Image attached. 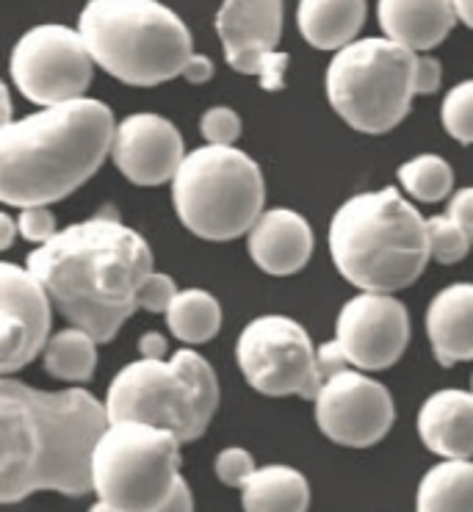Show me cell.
<instances>
[{"instance_id":"1","label":"cell","mask_w":473,"mask_h":512,"mask_svg":"<svg viewBox=\"0 0 473 512\" xmlns=\"http://www.w3.org/2000/svg\"><path fill=\"white\" fill-rule=\"evenodd\" d=\"M106 402L83 388L39 391L0 380V501L17 504L39 490L83 496L92 485V457L106 432Z\"/></svg>"},{"instance_id":"2","label":"cell","mask_w":473,"mask_h":512,"mask_svg":"<svg viewBox=\"0 0 473 512\" xmlns=\"http://www.w3.org/2000/svg\"><path fill=\"white\" fill-rule=\"evenodd\" d=\"M25 266L67 322L108 344L139 310L153 252L133 227L103 214L59 230L28 255Z\"/></svg>"},{"instance_id":"3","label":"cell","mask_w":473,"mask_h":512,"mask_svg":"<svg viewBox=\"0 0 473 512\" xmlns=\"http://www.w3.org/2000/svg\"><path fill=\"white\" fill-rule=\"evenodd\" d=\"M117 122L95 97L39 108L0 128V200L9 208L70 197L103 167Z\"/></svg>"},{"instance_id":"4","label":"cell","mask_w":473,"mask_h":512,"mask_svg":"<svg viewBox=\"0 0 473 512\" xmlns=\"http://www.w3.org/2000/svg\"><path fill=\"white\" fill-rule=\"evenodd\" d=\"M327 241L335 269L360 291H402L432 261L426 219L391 186L349 197L332 214Z\"/></svg>"},{"instance_id":"5","label":"cell","mask_w":473,"mask_h":512,"mask_svg":"<svg viewBox=\"0 0 473 512\" xmlns=\"http://www.w3.org/2000/svg\"><path fill=\"white\" fill-rule=\"evenodd\" d=\"M78 31L97 67L128 86L166 84L194 56L186 23L158 0H89Z\"/></svg>"},{"instance_id":"6","label":"cell","mask_w":473,"mask_h":512,"mask_svg":"<svg viewBox=\"0 0 473 512\" xmlns=\"http://www.w3.org/2000/svg\"><path fill=\"white\" fill-rule=\"evenodd\" d=\"M216 407V374L194 349H178L169 358L133 360L119 369L106 393L111 421H144L172 429L183 443L205 435Z\"/></svg>"},{"instance_id":"7","label":"cell","mask_w":473,"mask_h":512,"mask_svg":"<svg viewBox=\"0 0 473 512\" xmlns=\"http://www.w3.org/2000/svg\"><path fill=\"white\" fill-rule=\"evenodd\" d=\"M266 180L238 147L205 144L191 150L172 178V205L186 230L205 241L247 236L261 219Z\"/></svg>"},{"instance_id":"8","label":"cell","mask_w":473,"mask_h":512,"mask_svg":"<svg viewBox=\"0 0 473 512\" xmlns=\"http://www.w3.org/2000/svg\"><path fill=\"white\" fill-rule=\"evenodd\" d=\"M418 53L388 36H366L335 50L327 67V100L349 128L388 133L410 114Z\"/></svg>"},{"instance_id":"9","label":"cell","mask_w":473,"mask_h":512,"mask_svg":"<svg viewBox=\"0 0 473 512\" xmlns=\"http://www.w3.org/2000/svg\"><path fill=\"white\" fill-rule=\"evenodd\" d=\"M180 441L172 429L144 421H111L92 457L97 499L125 512H153L178 488Z\"/></svg>"},{"instance_id":"10","label":"cell","mask_w":473,"mask_h":512,"mask_svg":"<svg viewBox=\"0 0 473 512\" xmlns=\"http://www.w3.org/2000/svg\"><path fill=\"white\" fill-rule=\"evenodd\" d=\"M236 360L249 388L263 396L316 399L324 385L319 346L288 316L269 313L252 319L238 335Z\"/></svg>"},{"instance_id":"11","label":"cell","mask_w":473,"mask_h":512,"mask_svg":"<svg viewBox=\"0 0 473 512\" xmlns=\"http://www.w3.org/2000/svg\"><path fill=\"white\" fill-rule=\"evenodd\" d=\"M9 72L17 92L28 103L45 108L86 97L95 78V59L78 28L34 25L17 39Z\"/></svg>"},{"instance_id":"12","label":"cell","mask_w":473,"mask_h":512,"mask_svg":"<svg viewBox=\"0 0 473 512\" xmlns=\"http://www.w3.org/2000/svg\"><path fill=\"white\" fill-rule=\"evenodd\" d=\"M316 402L319 429L338 446L368 449L393 427V396L382 382L355 366L324 377Z\"/></svg>"},{"instance_id":"13","label":"cell","mask_w":473,"mask_h":512,"mask_svg":"<svg viewBox=\"0 0 473 512\" xmlns=\"http://www.w3.org/2000/svg\"><path fill=\"white\" fill-rule=\"evenodd\" d=\"M227 64L241 75H255L266 92L285 86L288 53L277 50L283 36V0H225L216 14Z\"/></svg>"},{"instance_id":"14","label":"cell","mask_w":473,"mask_h":512,"mask_svg":"<svg viewBox=\"0 0 473 512\" xmlns=\"http://www.w3.org/2000/svg\"><path fill=\"white\" fill-rule=\"evenodd\" d=\"M335 341L349 366L360 371L391 369L410 344V313L393 294L360 291L338 313Z\"/></svg>"},{"instance_id":"15","label":"cell","mask_w":473,"mask_h":512,"mask_svg":"<svg viewBox=\"0 0 473 512\" xmlns=\"http://www.w3.org/2000/svg\"><path fill=\"white\" fill-rule=\"evenodd\" d=\"M48 288L36 280L28 266H0V371L12 377L45 352L50 341Z\"/></svg>"},{"instance_id":"16","label":"cell","mask_w":473,"mask_h":512,"mask_svg":"<svg viewBox=\"0 0 473 512\" xmlns=\"http://www.w3.org/2000/svg\"><path fill=\"white\" fill-rule=\"evenodd\" d=\"M183 136L178 125L161 114H131L117 122L111 158L122 178L136 186H161L172 183L186 158Z\"/></svg>"},{"instance_id":"17","label":"cell","mask_w":473,"mask_h":512,"mask_svg":"<svg viewBox=\"0 0 473 512\" xmlns=\"http://www.w3.org/2000/svg\"><path fill=\"white\" fill-rule=\"evenodd\" d=\"M313 227L291 208L263 211L261 219L247 233L249 258L261 272L288 277L302 272L313 255Z\"/></svg>"},{"instance_id":"18","label":"cell","mask_w":473,"mask_h":512,"mask_svg":"<svg viewBox=\"0 0 473 512\" xmlns=\"http://www.w3.org/2000/svg\"><path fill=\"white\" fill-rule=\"evenodd\" d=\"M418 435L443 460L473 457V391L443 388L418 410Z\"/></svg>"},{"instance_id":"19","label":"cell","mask_w":473,"mask_h":512,"mask_svg":"<svg viewBox=\"0 0 473 512\" xmlns=\"http://www.w3.org/2000/svg\"><path fill=\"white\" fill-rule=\"evenodd\" d=\"M377 20L382 34L415 53L438 48L460 23L454 0H377Z\"/></svg>"},{"instance_id":"20","label":"cell","mask_w":473,"mask_h":512,"mask_svg":"<svg viewBox=\"0 0 473 512\" xmlns=\"http://www.w3.org/2000/svg\"><path fill=\"white\" fill-rule=\"evenodd\" d=\"M426 335L440 366L473 360V283H454L432 297Z\"/></svg>"},{"instance_id":"21","label":"cell","mask_w":473,"mask_h":512,"mask_svg":"<svg viewBox=\"0 0 473 512\" xmlns=\"http://www.w3.org/2000/svg\"><path fill=\"white\" fill-rule=\"evenodd\" d=\"M366 23V0H299V34L316 50H341L352 45Z\"/></svg>"},{"instance_id":"22","label":"cell","mask_w":473,"mask_h":512,"mask_svg":"<svg viewBox=\"0 0 473 512\" xmlns=\"http://www.w3.org/2000/svg\"><path fill=\"white\" fill-rule=\"evenodd\" d=\"M244 512H308L310 485L291 465H263L241 488Z\"/></svg>"},{"instance_id":"23","label":"cell","mask_w":473,"mask_h":512,"mask_svg":"<svg viewBox=\"0 0 473 512\" xmlns=\"http://www.w3.org/2000/svg\"><path fill=\"white\" fill-rule=\"evenodd\" d=\"M415 512H473V460H440L415 493Z\"/></svg>"},{"instance_id":"24","label":"cell","mask_w":473,"mask_h":512,"mask_svg":"<svg viewBox=\"0 0 473 512\" xmlns=\"http://www.w3.org/2000/svg\"><path fill=\"white\" fill-rule=\"evenodd\" d=\"M169 333L189 346H200L211 341L222 327V305L219 299L202 291V288H186L180 291L175 302L164 313Z\"/></svg>"},{"instance_id":"25","label":"cell","mask_w":473,"mask_h":512,"mask_svg":"<svg viewBox=\"0 0 473 512\" xmlns=\"http://www.w3.org/2000/svg\"><path fill=\"white\" fill-rule=\"evenodd\" d=\"M97 341L95 335L86 333L81 327H67L48 341L42 358L50 377L64 382H86L92 380L97 366Z\"/></svg>"},{"instance_id":"26","label":"cell","mask_w":473,"mask_h":512,"mask_svg":"<svg viewBox=\"0 0 473 512\" xmlns=\"http://www.w3.org/2000/svg\"><path fill=\"white\" fill-rule=\"evenodd\" d=\"M402 189L421 203H440L454 191V169L435 153L415 155L399 167Z\"/></svg>"},{"instance_id":"27","label":"cell","mask_w":473,"mask_h":512,"mask_svg":"<svg viewBox=\"0 0 473 512\" xmlns=\"http://www.w3.org/2000/svg\"><path fill=\"white\" fill-rule=\"evenodd\" d=\"M426 233H429V255L438 263H460L471 250V236L462 230L449 214L429 216L426 219Z\"/></svg>"},{"instance_id":"28","label":"cell","mask_w":473,"mask_h":512,"mask_svg":"<svg viewBox=\"0 0 473 512\" xmlns=\"http://www.w3.org/2000/svg\"><path fill=\"white\" fill-rule=\"evenodd\" d=\"M440 120L451 139L473 144V78L449 89L440 106Z\"/></svg>"},{"instance_id":"29","label":"cell","mask_w":473,"mask_h":512,"mask_svg":"<svg viewBox=\"0 0 473 512\" xmlns=\"http://www.w3.org/2000/svg\"><path fill=\"white\" fill-rule=\"evenodd\" d=\"M200 131L205 144H222V147H236L241 139V117L233 108L213 106L202 114Z\"/></svg>"},{"instance_id":"30","label":"cell","mask_w":473,"mask_h":512,"mask_svg":"<svg viewBox=\"0 0 473 512\" xmlns=\"http://www.w3.org/2000/svg\"><path fill=\"white\" fill-rule=\"evenodd\" d=\"M213 471L219 482H225L227 488H244L252 474L258 471L255 465V457L241 449V446H230L225 452L216 454V463H213Z\"/></svg>"},{"instance_id":"31","label":"cell","mask_w":473,"mask_h":512,"mask_svg":"<svg viewBox=\"0 0 473 512\" xmlns=\"http://www.w3.org/2000/svg\"><path fill=\"white\" fill-rule=\"evenodd\" d=\"M17 225H20V236H23L25 241L36 244V247L50 241L59 233L56 216L50 214L48 205H25V208H20Z\"/></svg>"},{"instance_id":"32","label":"cell","mask_w":473,"mask_h":512,"mask_svg":"<svg viewBox=\"0 0 473 512\" xmlns=\"http://www.w3.org/2000/svg\"><path fill=\"white\" fill-rule=\"evenodd\" d=\"M178 294V286L169 274L153 272L139 288V308L147 310V313H166Z\"/></svg>"},{"instance_id":"33","label":"cell","mask_w":473,"mask_h":512,"mask_svg":"<svg viewBox=\"0 0 473 512\" xmlns=\"http://www.w3.org/2000/svg\"><path fill=\"white\" fill-rule=\"evenodd\" d=\"M443 81V67L435 56H421L415 64V95H435Z\"/></svg>"},{"instance_id":"34","label":"cell","mask_w":473,"mask_h":512,"mask_svg":"<svg viewBox=\"0 0 473 512\" xmlns=\"http://www.w3.org/2000/svg\"><path fill=\"white\" fill-rule=\"evenodd\" d=\"M446 214L457 222V225L468 233L473 239V186L468 189H460L451 194L449 208H446Z\"/></svg>"},{"instance_id":"35","label":"cell","mask_w":473,"mask_h":512,"mask_svg":"<svg viewBox=\"0 0 473 512\" xmlns=\"http://www.w3.org/2000/svg\"><path fill=\"white\" fill-rule=\"evenodd\" d=\"M319 366L324 377H330L335 371L349 369V360L343 355V349L338 346V341H330V344L319 346Z\"/></svg>"},{"instance_id":"36","label":"cell","mask_w":473,"mask_h":512,"mask_svg":"<svg viewBox=\"0 0 473 512\" xmlns=\"http://www.w3.org/2000/svg\"><path fill=\"white\" fill-rule=\"evenodd\" d=\"M180 78H186L189 84H208L213 78V61L202 53H194Z\"/></svg>"},{"instance_id":"37","label":"cell","mask_w":473,"mask_h":512,"mask_svg":"<svg viewBox=\"0 0 473 512\" xmlns=\"http://www.w3.org/2000/svg\"><path fill=\"white\" fill-rule=\"evenodd\" d=\"M153 512H194V496H191V488L186 485V479H180L178 488L169 496V501H164Z\"/></svg>"},{"instance_id":"38","label":"cell","mask_w":473,"mask_h":512,"mask_svg":"<svg viewBox=\"0 0 473 512\" xmlns=\"http://www.w3.org/2000/svg\"><path fill=\"white\" fill-rule=\"evenodd\" d=\"M142 358H166V338L161 333H144L139 338Z\"/></svg>"},{"instance_id":"39","label":"cell","mask_w":473,"mask_h":512,"mask_svg":"<svg viewBox=\"0 0 473 512\" xmlns=\"http://www.w3.org/2000/svg\"><path fill=\"white\" fill-rule=\"evenodd\" d=\"M0 250H9L14 244V236H20V225L9 214H0Z\"/></svg>"},{"instance_id":"40","label":"cell","mask_w":473,"mask_h":512,"mask_svg":"<svg viewBox=\"0 0 473 512\" xmlns=\"http://www.w3.org/2000/svg\"><path fill=\"white\" fill-rule=\"evenodd\" d=\"M454 9H457L460 23H465L473 31V0H454Z\"/></svg>"},{"instance_id":"41","label":"cell","mask_w":473,"mask_h":512,"mask_svg":"<svg viewBox=\"0 0 473 512\" xmlns=\"http://www.w3.org/2000/svg\"><path fill=\"white\" fill-rule=\"evenodd\" d=\"M89 512H125V510H119V507H114V504H108V501H97V504H92V510Z\"/></svg>"}]
</instances>
